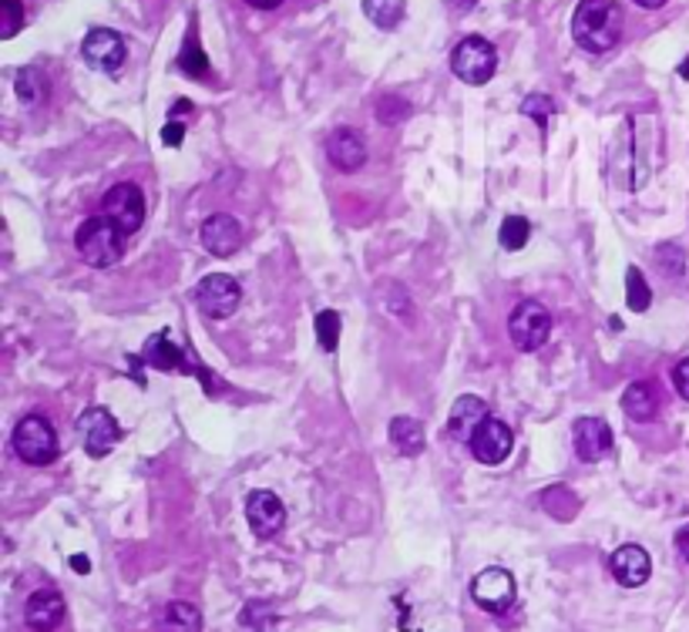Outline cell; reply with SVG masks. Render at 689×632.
I'll return each mask as SVG.
<instances>
[{"label":"cell","mask_w":689,"mask_h":632,"mask_svg":"<svg viewBox=\"0 0 689 632\" xmlns=\"http://www.w3.org/2000/svg\"><path fill=\"white\" fill-rule=\"evenodd\" d=\"M659 267H663V273H682V249L679 246H663L659 249Z\"/></svg>","instance_id":"obj_33"},{"label":"cell","mask_w":689,"mask_h":632,"mask_svg":"<svg viewBox=\"0 0 689 632\" xmlns=\"http://www.w3.org/2000/svg\"><path fill=\"white\" fill-rule=\"evenodd\" d=\"M572 37L589 55H606L622 41L619 0H581L572 18Z\"/></svg>","instance_id":"obj_1"},{"label":"cell","mask_w":689,"mask_h":632,"mask_svg":"<svg viewBox=\"0 0 689 632\" xmlns=\"http://www.w3.org/2000/svg\"><path fill=\"white\" fill-rule=\"evenodd\" d=\"M471 596L474 602H478L482 609L488 612H508L515 606V575L505 572V568H485L474 575V583H471Z\"/></svg>","instance_id":"obj_9"},{"label":"cell","mask_w":689,"mask_h":632,"mask_svg":"<svg viewBox=\"0 0 689 632\" xmlns=\"http://www.w3.org/2000/svg\"><path fill=\"white\" fill-rule=\"evenodd\" d=\"M14 451L21 461L34 464V467H44L58 458V431L55 425L44 417V414H27L21 425L14 428Z\"/></svg>","instance_id":"obj_4"},{"label":"cell","mask_w":689,"mask_h":632,"mask_svg":"<svg viewBox=\"0 0 689 632\" xmlns=\"http://www.w3.org/2000/svg\"><path fill=\"white\" fill-rule=\"evenodd\" d=\"M242 290L229 273H208L199 286H195V306L212 316V320H226L239 309Z\"/></svg>","instance_id":"obj_7"},{"label":"cell","mask_w":689,"mask_h":632,"mask_svg":"<svg viewBox=\"0 0 689 632\" xmlns=\"http://www.w3.org/2000/svg\"><path fill=\"white\" fill-rule=\"evenodd\" d=\"M377 122L381 125H397V122H404L407 115H410V104L404 101V98H394V94H387V98H381L377 101Z\"/></svg>","instance_id":"obj_30"},{"label":"cell","mask_w":689,"mask_h":632,"mask_svg":"<svg viewBox=\"0 0 689 632\" xmlns=\"http://www.w3.org/2000/svg\"><path fill=\"white\" fill-rule=\"evenodd\" d=\"M673 384H676L679 397H682V400H689V357L676 363V371H673Z\"/></svg>","instance_id":"obj_34"},{"label":"cell","mask_w":689,"mask_h":632,"mask_svg":"<svg viewBox=\"0 0 689 632\" xmlns=\"http://www.w3.org/2000/svg\"><path fill=\"white\" fill-rule=\"evenodd\" d=\"M625 303H629V309H635V313H643V309H650V303H653V293H650V286H646V280H643V273L640 270H629L625 273Z\"/></svg>","instance_id":"obj_26"},{"label":"cell","mask_w":689,"mask_h":632,"mask_svg":"<svg viewBox=\"0 0 689 632\" xmlns=\"http://www.w3.org/2000/svg\"><path fill=\"white\" fill-rule=\"evenodd\" d=\"M78 572H88V558H81V555H75V562H71Z\"/></svg>","instance_id":"obj_40"},{"label":"cell","mask_w":689,"mask_h":632,"mask_svg":"<svg viewBox=\"0 0 689 632\" xmlns=\"http://www.w3.org/2000/svg\"><path fill=\"white\" fill-rule=\"evenodd\" d=\"M609 568L615 575V583L625 586V589H640L650 583V572H653V558L643 545H619L609 558Z\"/></svg>","instance_id":"obj_14"},{"label":"cell","mask_w":689,"mask_h":632,"mask_svg":"<svg viewBox=\"0 0 689 632\" xmlns=\"http://www.w3.org/2000/svg\"><path fill=\"white\" fill-rule=\"evenodd\" d=\"M572 444L581 461H602L612 454V428L602 417H578L572 428Z\"/></svg>","instance_id":"obj_12"},{"label":"cell","mask_w":689,"mask_h":632,"mask_svg":"<svg viewBox=\"0 0 689 632\" xmlns=\"http://www.w3.org/2000/svg\"><path fill=\"white\" fill-rule=\"evenodd\" d=\"M539 501H542V508H545L552 518H558V521L575 518V515H578V508H581L578 495H575L572 488H565V485H552V488H545V492L539 495Z\"/></svg>","instance_id":"obj_22"},{"label":"cell","mask_w":689,"mask_h":632,"mask_svg":"<svg viewBox=\"0 0 689 632\" xmlns=\"http://www.w3.org/2000/svg\"><path fill=\"white\" fill-rule=\"evenodd\" d=\"M182 135H185V125L179 119H169V125L162 128V142L176 148V145H182Z\"/></svg>","instance_id":"obj_35"},{"label":"cell","mask_w":689,"mask_h":632,"mask_svg":"<svg viewBox=\"0 0 689 632\" xmlns=\"http://www.w3.org/2000/svg\"><path fill=\"white\" fill-rule=\"evenodd\" d=\"M679 78H686V81H689V58H686V61L679 65Z\"/></svg>","instance_id":"obj_41"},{"label":"cell","mask_w":689,"mask_h":632,"mask_svg":"<svg viewBox=\"0 0 689 632\" xmlns=\"http://www.w3.org/2000/svg\"><path fill=\"white\" fill-rule=\"evenodd\" d=\"M78 431H81V441H84V451L91 458H104L118 441H122V428L118 420L104 410V407H91L81 414L78 420Z\"/></svg>","instance_id":"obj_11"},{"label":"cell","mask_w":689,"mask_h":632,"mask_svg":"<svg viewBox=\"0 0 689 632\" xmlns=\"http://www.w3.org/2000/svg\"><path fill=\"white\" fill-rule=\"evenodd\" d=\"M81 55H84V61L94 71L115 75L125 65V58H128V47H125V37L118 31L94 27V31H88V37L81 44Z\"/></svg>","instance_id":"obj_8"},{"label":"cell","mask_w":689,"mask_h":632,"mask_svg":"<svg viewBox=\"0 0 689 632\" xmlns=\"http://www.w3.org/2000/svg\"><path fill=\"white\" fill-rule=\"evenodd\" d=\"M246 521H249V529L256 539L262 542H270L283 532V524H286V508L283 501L273 495V492H249L246 498Z\"/></svg>","instance_id":"obj_10"},{"label":"cell","mask_w":689,"mask_h":632,"mask_svg":"<svg viewBox=\"0 0 689 632\" xmlns=\"http://www.w3.org/2000/svg\"><path fill=\"white\" fill-rule=\"evenodd\" d=\"M676 549H679V555L689 562V524H682V529L676 532Z\"/></svg>","instance_id":"obj_36"},{"label":"cell","mask_w":689,"mask_h":632,"mask_svg":"<svg viewBox=\"0 0 689 632\" xmlns=\"http://www.w3.org/2000/svg\"><path fill=\"white\" fill-rule=\"evenodd\" d=\"M360 4H363L366 21L374 27H381V31H394L400 24L404 11H407L404 0H360Z\"/></svg>","instance_id":"obj_23"},{"label":"cell","mask_w":689,"mask_h":632,"mask_svg":"<svg viewBox=\"0 0 689 632\" xmlns=\"http://www.w3.org/2000/svg\"><path fill=\"white\" fill-rule=\"evenodd\" d=\"M202 246L216 259H229L242 249V226L229 213H216L202 223Z\"/></svg>","instance_id":"obj_15"},{"label":"cell","mask_w":689,"mask_h":632,"mask_svg":"<svg viewBox=\"0 0 689 632\" xmlns=\"http://www.w3.org/2000/svg\"><path fill=\"white\" fill-rule=\"evenodd\" d=\"M316 337H320V347L327 353L337 350V343H340V313L337 309H324L316 316Z\"/></svg>","instance_id":"obj_27"},{"label":"cell","mask_w":689,"mask_h":632,"mask_svg":"<svg viewBox=\"0 0 689 632\" xmlns=\"http://www.w3.org/2000/svg\"><path fill=\"white\" fill-rule=\"evenodd\" d=\"M528 236H532V226H528V219H521V216H508V219L501 223V233H498V239H501V246H505L508 252L524 249V246H528Z\"/></svg>","instance_id":"obj_25"},{"label":"cell","mask_w":689,"mask_h":632,"mask_svg":"<svg viewBox=\"0 0 689 632\" xmlns=\"http://www.w3.org/2000/svg\"><path fill=\"white\" fill-rule=\"evenodd\" d=\"M444 4L454 14H467V11H474V4H478V0H444Z\"/></svg>","instance_id":"obj_37"},{"label":"cell","mask_w":689,"mask_h":632,"mask_svg":"<svg viewBox=\"0 0 689 632\" xmlns=\"http://www.w3.org/2000/svg\"><path fill=\"white\" fill-rule=\"evenodd\" d=\"M391 441H394V448L397 451H404V454H420L423 451V428H420V420H414V417H394L391 420Z\"/></svg>","instance_id":"obj_21"},{"label":"cell","mask_w":689,"mask_h":632,"mask_svg":"<svg viewBox=\"0 0 689 632\" xmlns=\"http://www.w3.org/2000/svg\"><path fill=\"white\" fill-rule=\"evenodd\" d=\"M104 219H112L125 236H135L145 223V195L135 182H118L104 192L101 199V213Z\"/></svg>","instance_id":"obj_6"},{"label":"cell","mask_w":689,"mask_h":632,"mask_svg":"<svg viewBox=\"0 0 689 632\" xmlns=\"http://www.w3.org/2000/svg\"><path fill=\"white\" fill-rule=\"evenodd\" d=\"M521 115H528V119H535L542 128L552 122V115H555V101L549 98V94H532V98H524V104H521Z\"/></svg>","instance_id":"obj_31"},{"label":"cell","mask_w":689,"mask_h":632,"mask_svg":"<svg viewBox=\"0 0 689 632\" xmlns=\"http://www.w3.org/2000/svg\"><path fill=\"white\" fill-rule=\"evenodd\" d=\"M179 65L185 68V75H192V78H199V81H208V61H205V55H202V47H199V41L195 37H189L185 41V47H182V55H179Z\"/></svg>","instance_id":"obj_28"},{"label":"cell","mask_w":689,"mask_h":632,"mask_svg":"<svg viewBox=\"0 0 689 632\" xmlns=\"http://www.w3.org/2000/svg\"><path fill=\"white\" fill-rule=\"evenodd\" d=\"M24 0H0V37H14L24 24Z\"/></svg>","instance_id":"obj_29"},{"label":"cell","mask_w":689,"mask_h":632,"mask_svg":"<svg viewBox=\"0 0 689 632\" xmlns=\"http://www.w3.org/2000/svg\"><path fill=\"white\" fill-rule=\"evenodd\" d=\"M622 410L629 420L646 425V420H653L659 414V387L653 381H632L622 394Z\"/></svg>","instance_id":"obj_19"},{"label":"cell","mask_w":689,"mask_h":632,"mask_svg":"<svg viewBox=\"0 0 689 632\" xmlns=\"http://www.w3.org/2000/svg\"><path fill=\"white\" fill-rule=\"evenodd\" d=\"M549 334H552V313H549L539 300H521V303L511 309L508 337H511V343H515L521 353H532V350L545 347Z\"/></svg>","instance_id":"obj_5"},{"label":"cell","mask_w":689,"mask_h":632,"mask_svg":"<svg viewBox=\"0 0 689 632\" xmlns=\"http://www.w3.org/2000/svg\"><path fill=\"white\" fill-rule=\"evenodd\" d=\"M327 158L340 172H357L366 162V145L353 128H334L327 138Z\"/></svg>","instance_id":"obj_18"},{"label":"cell","mask_w":689,"mask_h":632,"mask_svg":"<svg viewBox=\"0 0 689 632\" xmlns=\"http://www.w3.org/2000/svg\"><path fill=\"white\" fill-rule=\"evenodd\" d=\"M451 71L458 81L478 88V84H488L498 71V50L492 41L471 34L464 41H458V47L451 50Z\"/></svg>","instance_id":"obj_3"},{"label":"cell","mask_w":689,"mask_h":632,"mask_svg":"<svg viewBox=\"0 0 689 632\" xmlns=\"http://www.w3.org/2000/svg\"><path fill=\"white\" fill-rule=\"evenodd\" d=\"M515 448V438H511V428L498 417H488L485 425L478 428V435L471 438V454L474 461L482 464H501Z\"/></svg>","instance_id":"obj_13"},{"label":"cell","mask_w":689,"mask_h":632,"mask_svg":"<svg viewBox=\"0 0 689 632\" xmlns=\"http://www.w3.org/2000/svg\"><path fill=\"white\" fill-rule=\"evenodd\" d=\"M44 91H41V78H37V71H21L18 75V98L24 101V104H34L37 98H41Z\"/></svg>","instance_id":"obj_32"},{"label":"cell","mask_w":689,"mask_h":632,"mask_svg":"<svg viewBox=\"0 0 689 632\" xmlns=\"http://www.w3.org/2000/svg\"><path fill=\"white\" fill-rule=\"evenodd\" d=\"M249 8H256V11H276L283 0H246Z\"/></svg>","instance_id":"obj_38"},{"label":"cell","mask_w":689,"mask_h":632,"mask_svg":"<svg viewBox=\"0 0 689 632\" xmlns=\"http://www.w3.org/2000/svg\"><path fill=\"white\" fill-rule=\"evenodd\" d=\"M125 233L112 223V219H104V216H91L78 226L75 233V246L81 252V259L88 262V267H115V262L125 256Z\"/></svg>","instance_id":"obj_2"},{"label":"cell","mask_w":689,"mask_h":632,"mask_svg":"<svg viewBox=\"0 0 689 632\" xmlns=\"http://www.w3.org/2000/svg\"><path fill=\"white\" fill-rule=\"evenodd\" d=\"M635 4H640L643 11H659V8L669 4V0H635Z\"/></svg>","instance_id":"obj_39"},{"label":"cell","mask_w":689,"mask_h":632,"mask_svg":"<svg viewBox=\"0 0 689 632\" xmlns=\"http://www.w3.org/2000/svg\"><path fill=\"white\" fill-rule=\"evenodd\" d=\"M492 414H488V404L482 397H474V394H464L454 400L451 407V420H448V435L471 444V438L478 435V428L485 425Z\"/></svg>","instance_id":"obj_17"},{"label":"cell","mask_w":689,"mask_h":632,"mask_svg":"<svg viewBox=\"0 0 689 632\" xmlns=\"http://www.w3.org/2000/svg\"><path fill=\"white\" fill-rule=\"evenodd\" d=\"M65 596L58 589H37L31 599H27V609H24V622L27 629L34 632H55L61 622H65Z\"/></svg>","instance_id":"obj_16"},{"label":"cell","mask_w":689,"mask_h":632,"mask_svg":"<svg viewBox=\"0 0 689 632\" xmlns=\"http://www.w3.org/2000/svg\"><path fill=\"white\" fill-rule=\"evenodd\" d=\"M145 360H151L158 371H182V353L166 340V337H151L145 347Z\"/></svg>","instance_id":"obj_24"},{"label":"cell","mask_w":689,"mask_h":632,"mask_svg":"<svg viewBox=\"0 0 689 632\" xmlns=\"http://www.w3.org/2000/svg\"><path fill=\"white\" fill-rule=\"evenodd\" d=\"M158 632H202V612L192 602H169L158 619Z\"/></svg>","instance_id":"obj_20"}]
</instances>
